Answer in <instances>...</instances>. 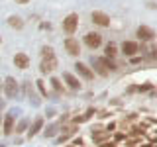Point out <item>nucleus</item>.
Masks as SVG:
<instances>
[{
    "label": "nucleus",
    "instance_id": "f257e3e1",
    "mask_svg": "<svg viewBox=\"0 0 157 147\" xmlns=\"http://www.w3.org/2000/svg\"><path fill=\"white\" fill-rule=\"evenodd\" d=\"M92 63H94V69H96V73L100 77H108V75H110V71H114V69H116V65L110 61V59H106V57L92 59Z\"/></svg>",
    "mask_w": 157,
    "mask_h": 147
},
{
    "label": "nucleus",
    "instance_id": "f03ea898",
    "mask_svg": "<svg viewBox=\"0 0 157 147\" xmlns=\"http://www.w3.org/2000/svg\"><path fill=\"white\" fill-rule=\"evenodd\" d=\"M77 28H78V14H75V12L67 14V16L63 18V32H65L67 36H73V33L77 32Z\"/></svg>",
    "mask_w": 157,
    "mask_h": 147
},
{
    "label": "nucleus",
    "instance_id": "7ed1b4c3",
    "mask_svg": "<svg viewBox=\"0 0 157 147\" xmlns=\"http://www.w3.org/2000/svg\"><path fill=\"white\" fill-rule=\"evenodd\" d=\"M4 94H6V98H16L18 96V82H16V78L14 77H6L4 78Z\"/></svg>",
    "mask_w": 157,
    "mask_h": 147
},
{
    "label": "nucleus",
    "instance_id": "20e7f679",
    "mask_svg": "<svg viewBox=\"0 0 157 147\" xmlns=\"http://www.w3.org/2000/svg\"><path fill=\"white\" fill-rule=\"evenodd\" d=\"M65 51H67L71 57H78V55H81V43H78V39L67 37V39H65Z\"/></svg>",
    "mask_w": 157,
    "mask_h": 147
},
{
    "label": "nucleus",
    "instance_id": "39448f33",
    "mask_svg": "<svg viewBox=\"0 0 157 147\" xmlns=\"http://www.w3.org/2000/svg\"><path fill=\"white\" fill-rule=\"evenodd\" d=\"M85 45L90 47V49L100 47L102 45V36H100V33H96V32H88L86 36H85Z\"/></svg>",
    "mask_w": 157,
    "mask_h": 147
},
{
    "label": "nucleus",
    "instance_id": "423d86ee",
    "mask_svg": "<svg viewBox=\"0 0 157 147\" xmlns=\"http://www.w3.org/2000/svg\"><path fill=\"white\" fill-rule=\"evenodd\" d=\"M136 36L140 37L141 41H153V39H155V32L149 26H140L137 32H136Z\"/></svg>",
    "mask_w": 157,
    "mask_h": 147
},
{
    "label": "nucleus",
    "instance_id": "0eeeda50",
    "mask_svg": "<svg viewBox=\"0 0 157 147\" xmlns=\"http://www.w3.org/2000/svg\"><path fill=\"white\" fill-rule=\"evenodd\" d=\"M90 20L96 24V26H100V28H108V26H110V16L104 14V12H92Z\"/></svg>",
    "mask_w": 157,
    "mask_h": 147
},
{
    "label": "nucleus",
    "instance_id": "6e6552de",
    "mask_svg": "<svg viewBox=\"0 0 157 147\" xmlns=\"http://www.w3.org/2000/svg\"><path fill=\"white\" fill-rule=\"evenodd\" d=\"M57 69V59L51 57V59H41V65H39V71L41 75H47V73H53Z\"/></svg>",
    "mask_w": 157,
    "mask_h": 147
},
{
    "label": "nucleus",
    "instance_id": "1a4fd4ad",
    "mask_svg": "<svg viewBox=\"0 0 157 147\" xmlns=\"http://www.w3.org/2000/svg\"><path fill=\"white\" fill-rule=\"evenodd\" d=\"M122 53H124L126 57H134L136 53H140V45H137V41H124V43H122Z\"/></svg>",
    "mask_w": 157,
    "mask_h": 147
},
{
    "label": "nucleus",
    "instance_id": "9d476101",
    "mask_svg": "<svg viewBox=\"0 0 157 147\" xmlns=\"http://www.w3.org/2000/svg\"><path fill=\"white\" fill-rule=\"evenodd\" d=\"M75 71L82 78H86V81H92V78H94V71H92V69H88L85 63H75Z\"/></svg>",
    "mask_w": 157,
    "mask_h": 147
},
{
    "label": "nucleus",
    "instance_id": "9b49d317",
    "mask_svg": "<svg viewBox=\"0 0 157 147\" xmlns=\"http://www.w3.org/2000/svg\"><path fill=\"white\" fill-rule=\"evenodd\" d=\"M14 65H16V69H28L29 67V57L26 55V53H16L14 55Z\"/></svg>",
    "mask_w": 157,
    "mask_h": 147
},
{
    "label": "nucleus",
    "instance_id": "f8f14e48",
    "mask_svg": "<svg viewBox=\"0 0 157 147\" xmlns=\"http://www.w3.org/2000/svg\"><path fill=\"white\" fill-rule=\"evenodd\" d=\"M63 81L69 85L71 90H81V82H78V78L75 75H71V73H63Z\"/></svg>",
    "mask_w": 157,
    "mask_h": 147
},
{
    "label": "nucleus",
    "instance_id": "ddd939ff",
    "mask_svg": "<svg viewBox=\"0 0 157 147\" xmlns=\"http://www.w3.org/2000/svg\"><path fill=\"white\" fill-rule=\"evenodd\" d=\"M14 122H16L14 112H8L6 118H4V135H10V134L14 131Z\"/></svg>",
    "mask_w": 157,
    "mask_h": 147
},
{
    "label": "nucleus",
    "instance_id": "4468645a",
    "mask_svg": "<svg viewBox=\"0 0 157 147\" xmlns=\"http://www.w3.org/2000/svg\"><path fill=\"white\" fill-rule=\"evenodd\" d=\"M41 127H43V118H41V116H37L36 120H33V124L29 126V131H28V135H29V137L37 135L39 131H41Z\"/></svg>",
    "mask_w": 157,
    "mask_h": 147
},
{
    "label": "nucleus",
    "instance_id": "2eb2a0df",
    "mask_svg": "<svg viewBox=\"0 0 157 147\" xmlns=\"http://www.w3.org/2000/svg\"><path fill=\"white\" fill-rule=\"evenodd\" d=\"M118 55V47H116V43H106V47H104V57L106 59H110V61H112V59H114Z\"/></svg>",
    "mask_w": 157,
    "mask_h": 147
},
{
    "label": "nucleus",
    "instance_id": "dca6fc26",
    "mask_svg": "<svg viewBox=\"0 0 157 147\" xmlns=\"http://www.w3.org/2000/svg\"><path fill=\"white\" fill-rule=\"evenodd\" d=\"M8 26L12 28V29H22L24 28V20L20 18V16H10L8 18Z\"/></svg>",
    "mask_w": 157,
    "mask_h": 147
},
{
    "label": "nucleus",
    "instance_id": "f3484780",
    "mask_svg": "<svg viewBox=\"0 0 157 147\" xmlns=\"http://www.w3.org/2000/svg\"><path fill=\"white\" fill-rule=\"evenodd\" d=\"M41 57H43V59H51V57H55V49L49 47V45H43V47H41Z\"/></svg>",
    "mask_w": 157,
    "mask_h": 147
},
{
    "label": "nucleus",
    "instance_id": "a211bd4d",
    "mask_svg": "<svg viewBox=\"0 0 157 147\" xmlns=\"http://www.w3.org/2000/svg\"><path fill=\"white\" fill-rule=\"evenodd\" d=\"M57 130H59V124H53V126H49L47 130H45V134H43V135H45V137H53V135L57 134Z\"/></svg>",
    "mask_w": 157,
    "mask_h": 147
},
{
    "label": "nucleus",
    "instance_id": "6ab92c4d",
    "mask_svg": "<svg viewBox=\"0 0 157 147\" xmlns=\"http://www.w3.org/2000/svg\"><path fill=\"white\" fill-rule=\"evenodd\" d=\"M151 88H153V85H151V82H144V85H140L136 88V90H140V92H145V90H151Z\"/></svg>",
    "mask_w": 157,
    "mask_h": 147
},
{
    "label": "nucleus",
    "instance_id": "aec40b11",
    "mask_svg": "<svg viewBox=\"0 0 157 147\" xmlns=\"http://www.w3.org/2000/svg\"><path fill=\"white\" fill-rule=\"evenodd\" d=\"M26 127H28V120H22V122H20V124L16 126V134H22Z\"/></svg>",
    "mask_w": 157,
    "mask_h": 147
},
{
    "label": "nucleus",
    "instance_id": "412c9836",
    "mask_svg": "<svg viewBox=\"0 0 157 147\" xmlns=\"http://www.w3.org/2000/svg\"><path fill=\"white\" fill-rule=\"evenodd\" d=\"M51 85H53V88H55L57 92H61V90H63V85L59 82V78H51Z\"/></svg>",
    "mask_w": 157,
    "mask_h": 147
},
{
    "label": "nucleus",
    "instance_id": "4be33fe9",
    "mask_svg": "<svg viewBox=\"0 0 157 147\" xmlns=\"http://www.w3.org/2000/svg\"><path fill=\"white\" fill-rule=\"evenodd\" d=\"M36 85H37V88H39V92H41L43 96H47V90H45V86H43V81H37Z\"/></svg>",
    "mask_w": 157,
    "mask_h": 147
},
{
    "label": "nucleus",
    "instance_id": "5701e85b",
    "mask_svg": "<svg viewBox=\"0 0 157 147\" xmlns=\"http://www.w3.org/2000/svg\"><path fill=\"white\" fill-rule=\"evenodd\" d=\"M14 2H16V4H28L29 0H14Z\"/></svg>",
    "mask_w": 157,
    "mask_h": 147
},
{
    "label": "nucleus",
    "instance_id": "b1692460",
    "mask_svg": "<svg viewBox=\"0 0 157 147\" xmlns=\"http://www.w3.org/2000/svg\"><path fill=\"white\" fill-rule=\"evenodd\" d=\"M102 147H116V145H114V143H104Z\"/></svg>",
    "mask_w": 157,
    "mask_h": 147
},
{
    "label": "nucleus",
    "instance_id": "393cba45",
    "mask_svg": "<svg viewBox=\"0 0 157 147\" xmlns=\"http://www.w3.org/2000/svg\"><path fill=\"white\" fill-rule=\"evenodd\" d=\"M0 43H2V37H0Z\"/></svg>",
    "mask_w": 157,
    "mask_h": 147
},
{
    "label": "nucleus",
    "instance_id": "a878e982",
    "mask_svg": "<svg viewBox=\"0 0 157 147\" xmlns=\"http://www.w3.org/2000/svg\"><path fill=\"white\" fill-rule=\"evenodd\" d=\"M130 147H134V145H130Z\"/></svg>",
    "mask_w": 157,
    "mask_h": 147
}]
</instances>
